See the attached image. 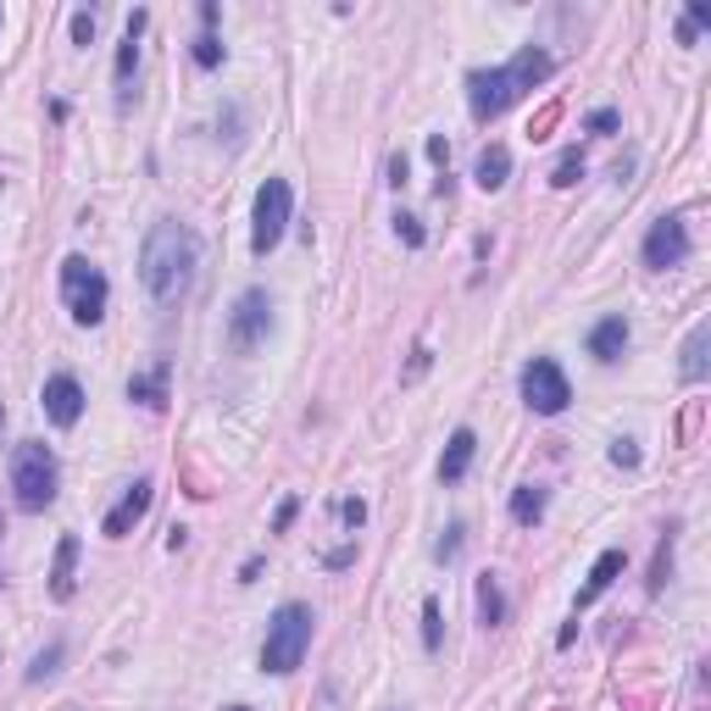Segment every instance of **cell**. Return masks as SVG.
<instances>
[{
	"label": "cell",
	"mask_w": 711,
	"mask_h": 711,
	"mask_svg": "<svg viewBox=\"0 0 711 711\" xmlns=\"http://www.w3.org/2000/svg\"><path fill=\"white\" fill-rule=\"evenodd\" d=\"M95 40V12H72V45H89Z\"/></svg>",
	"instance_id": "29"
},
{
	"label": "cell",
	"mask_w": 711,
	"mask_h": 711,
	"mask_svg": "<svg viewBox=\"0 0 711 711\" xmlns=\"http://www.w3.org/2000/svg\"><path fill=\"white\" fill-rule=\"evenodd\" d=\"M61 301H67L72 323L95 328V323L106 317V301H112L106 273H101V267L89 261V256H67V261H61Z\"/></svg>",
	"instance_id": "4"
},
{
	"label": "cell",
	"mask_w": 711,
	"mask_h": 711,
	"mask_svg": "<svg viewBox=\"0 0 711 711\" xmlns=\"http://www.w3.org/2000/svg\"><path fill=\"white\" fill-rule=\"evenodd\" d=\"M584 128H589V134H617V128H622V117H617L611 106H600V112H589V117H584Z\"/></svg>",
	"instance_id": "27"
},
{
	"label": "cell",
	"mask_w": 711,
	"mask_h": 711,
	"mask_svg": "<svg viewBox=\"0 0 711 711\" xmlns=\"http://www.w3.org/2000/svg\"><path fill=\"white\" fill-rule=\"evenodd\" d=\"M312 606H301V600H284L279 611H273V622H267V640H261V673H273V678H284V673H295L301 662H306V651H312Z\"/></svg>",
	"instance_id": "3"
},
{
	"label": "cell",
	"mask_w": 711,
	"mask_h": 711,
	"mask_svg": "<svg viewBox=\"0 0 711 711\" xmlns=\"http://www.w3.org/2000/svg\"><path fill=\"white\" fill-rule=\"evenodd\" d=\"M611 462H617V467H640V451H634V439H617V444H611Z\"/></svg>",
	"instance_id": "30"
},
{
	"label": "cell",
	"mask_w": 711,
	"mask_h": 711,
	"mask_svg": "<svg viewBox=\"0 0 711 711\" xmlns=\"http://www.w3.org/2000/svg\"><path fill=\"white\" fill-rule=\"evenodd\" d=\"M339 517H345L350 528H362V522H368V506H362V500H339Z\"/></svg>",
	"instance_id": "31"
},
{
	"label": "cell",
	"mask_w": 711,
	"mask_h": 711,
	"mask_svg": "<svg viewBox=\"0 0 711 711\" xmlns=\"http://www.w3.org/2000/svg\"><path fill=\"white\" fill-rule=\"evenodd\" d=\"M428 156L444 167V156H451V145H444V134H433V139H428Z\"/></svg>",
	"instance_id": "34"
},
{
	"label": "cell",
	"mask_w": 711,
	"mask_h": 711,
	"mask_svg": "<svg viewBox=\"0 0 711 711\" xmlns=\"http://www.w3.org/2000/svg\"><path fill=\"white\" fill-rule=\"evenodd\" d=\"M128 400L161 411V406H167V362H156L150 373H134V379H128Z\"/></svg>",
	"instance_id": "19"
},
{
	"label": "cell",
	"mask_w": 711,
	"mask_h": 711,
	"mask_svg": "<svg viewBox=\"0 0 711 711\" xmlns=\"http://www.w3.org/2000/svg\"><path fill=\"white\" fill-rule=\"evenodd\" d=\"M12 489H18V511H45L56 500V456L50 444L29 439L12 451Z\"/></svg>",
	"instance_id": "5"
},
{
	"label": "cell",
	"mask_w": 711,
	"mask_h": 711,
	"mask_svg": "<svg viewBox=\"0 0 711 711\" xmlns=\"http://www.w3.org/2000/svg\"><path fill=\"white\" fill-rule=\"evenodd\" d=\"M356 562V545H345V551H328V567H350Z\"/></svg>",
	"instance_id": "35"
},
{
	"label": "cell",
	"mask_w": 711,
	"mask_h": 711,
	"mask_svg": "<svg viewBox=\"0 0 711 711\" xmlns=\"http://www.w3.org/2000/svg\"><path fill=\"white\" fill-rule=\"evenodd\" d=\"M228 711H250V706H228Z\"/></svg>",
	"instance_id": "38"
},
{
	"label": "cell",
	"mask_w": 711,
	"mask_h": 711,
	"mask_svg": "<svg viewBox=\"0 0 711 711\" xmlns=\"http://www.w3.org/2000/svg\"><path fill=\"white\" fill-rule=\"evenodd\" d=\"M390 184H395V190L406 184V156H395V161H390Z\"/></svg>",
	"instance_id": "36"
},
{
	"label": "cell",
	"mask_w": 711,
	"mask_h": 711,
	"mask_svg": "<svg viewBox=\"0 0 711 711\" xmlns=\"http://www.w3.org/2000/svg\"><path fill=\"white\" fill-rule=\"evenodd\" d=\"M422 645L439 651V600H433V595L422 600Z\"/></svg>",
	"instance_id": "25"
},
{
	"label": "cell",
	"mask_w": 711,
	"mask_h": 711,
	"mask_svg": "<svg viewBox=\"0 0 711 711\" xmlns=\"http://www.w3.org/2000/svg\"><path fill=\"white\" fill-rule=\"evenodd\" d=\"M195 61H201V67H217V61H223V40H217V34H201V40H195Z\"/></svg>",
	"instance_id": "26"
},
{
	"label": "cell",
	"mask_w": 711,
	"mask_h": 711,
	"mask_svg": "<svg viewBox=\"0 0 711 711\" xmlns=\"http://www.w3.org/2000/svg\"><path fill=\"white\" fill-rule=\"evenodd\" d=\"M295 511H301V500H284V506H279V517H273V528H279V533H284V528H290V522H295Z\"/></svg>",
	"instance_id": "33"
},
{
	"label": "cell",
	"mask_w": 711,
	"mask_h": 711,
	"mask_svg": "<svg viewBox=\"0 0 711 711\" xmlns=\"http://www.w3.org/2000/svg\"><path fill=\"white\" fill-rule=\"evenodd\" d=\"M478 622H484V629L506 622V595H500V578H495V573L478 578Z\"/></svg>",
	"instance_id": "21"
},
{
	"label": "cell",
	"mask_w": 711,
	"mask_h": 711,
	"mask_svg": "<svg viewBox=\"0 0 711 711\" xmlns=\"http://www.w3.org/2000/svg\"><path fill=\"white\" fill-rule=\"evenodd\" d=\"M556 72V61L540 50V45H522L506 67H489V72H473L467 78V106H473V117L478 123H495L511 101H522L533 83H545Z\"/></svg>",
	"instance_id": "2"
},
{
	"label": "cell",
	"mask_w": 711,
	"mask_h": 711,
	"mask_svg": "<svg viewBox=\"0 0 711 711\" xmlns=\"http://www.w3.org/2000/svg\"><path fill=\"white\" fill-rule=\"evenodd\" d=\"M290 206H295V195H290L284 178H267V184L256 190V212H250V250H256V256H267V250L284 239Z\"/></svg>",
	"instance_id": "6"
},
{
	"label": "cell",
	"mask_w": 711,
	"mask_h": 711,
	"mask_svg": "<svg viewBox=\"0 0 711 711\" xmlns=\"http://www.w3.org/2000/svg\"><path fill=\"white\" fill-rule=\"evenodd\" d=\"M0 428H7V406H0Z\"/></svg>",
	"instance_id": "37"
},
{
	"label": "cell",
	"mask_w": 711,
	"mask_h": 711,
	"mask_svg": "<svg viewBox=\"0 0 711 711\" xmlns=\"http://www.w3.org/2000/svg\"><path fill=\"white\" fill-rule=\"evenodd\" d=\"M395 228H400V239H406L411 250L422 245V223H417V217H395Z\"/></svg>",
	"instance_id": "32"
},
{
	"label": "cell",
	"mask_w": 711,
	"mask_h": 711,
	"mask_svg": "<svg viewBox=\"0 0 711 711\" xmlns=\"http://www.w3.org/2000/svg\"><path fill=\"white\" fill-rule=\"evenodd\" d=\"M45 417L56 422V428H72L78 417H83V384L72 379V373H56V379H45Z\"/></svg>",
	"instance_id": "10"
},
{
	"label": "cell",
	"mask_w": 711,
	"mask_h": 711,
	"mask_svg": "<svg viewBox=\"0 0 711 711\" xmlns=\"http://www.w3.org/2000/svg\"><path fill=\"white\" fill-rule=\"evenodd\" d=\"M622 562H629V556H622V551H600V562L589 567V584L578 589V606H573V611H589V606H595V600H600V595H606V589L617 584Z\"/></svg>",
	"instance_id": "14"
},
{
	"label": "cell",
	"mask_w": 711,
	"mask_h": 711,
	"mask_svg": "<svg viewBox=\"0 0 711 711\" xmlns=\"http://www.w3.org/2000/svg\"><path fill=\"white\" fill-rule=\"evenodd\" d=\"M145 12L128 18V34H123V50H117V101L128 106V83H134V67H139V34H145Z\"/></svg>",
	"instance_id": "17"
},
{
	"label": "cell",
	"mask_w": 711,
	"mask_h": 711,
	"mask_svg": "<svg viewBox=\"0 0 711 711\" xmlns=\"http://www.w3.org/2000/svg\"><path fill=\"white\" fill-rule=\"evenodd\" d=\"M578 178H584V156H578V150H567V156L556 161V172H551V184H556V190H573Z\"/></svg>",
	"instance_id": "22"
},
{
	"label": "cell",
	"mask_w": 711,
	"mask_h": 711,
	"mask_svg": "<svg viewBox=\"0 0 711 711\" xmlns=\"http://www.w3.org/2000/svg\"><path fill=\"white\" fill-rule=\"evenodd\" d=\"M629 350V317H606L589 328V356L595 362H617V356Z\"/></svg>",
	"instance_id": "15"
},
{
	"label": "cell",
	"mask_w": 711,
	"mask_h": 711,
	"mask_svg": "<svg viewBox=\"0 0 711 711\" xmlns=\"http://www.w3.org/2000/svg\"><path fill=\"white\" fill-rule=\"evenodd\" d=\"M267 328H273V295H267V290H245L234 301V317H228L234 350H256L267 339Z\"/></svg>",
	"instance_id": "8"
},
{
	"label": "cell",
	"mask_w": 711,
	"mask_h": 711,
	"mask_svg": "<svg viewBox=\"0 0 711 711\" xmlns=\"http://www.w3.org/2000/svg\"><path fill=\"white\" fill-rule=\"evenodd\" d=\"M150 495H156V489H150V478L128 484V495H123V500H117V506L106 511V522H101V528L112 533V540H123V533H128V528H134V522L145 517V511H150Z\"/></svg>",
	"instance_id": "11"
},
{
	"label": "cell",
	"mask_w": 711,
	"mask_h": 711,
	"mask_svg": "<svg viewBox=\"0 0 711 711\" xmlns=\"http://www.w3.org/2000/svg\"><path fill=\"white\" fill-rule=\"evenodd\" d=\"M545 517V489L540 484H517V495H511V522L517 528H533Z\"/></svg>",
	"instance_id": "20"
},
{
	"label": "cell",
	"mask_w": 711,
	"mask_h": 711,
	"mask_svg": "<svg viewBox=\"0 0 711 711\" xmlns=\"http://www.w3.org/2000/svg\"><path fill=\"white\" fill-rule=\"evenodd\" d=\"M473 178H478V190H500L506 184V178H511V150L506 145H484L478 150V167H473Z\"/></svg>",
	"instance_id": "18"
},
{
	"label": "cell",
	"mask_w": 711,
	"mask_h": 711,
	"mask_svg": "<svg viewBox=\"0 0 711 711\" xmlns=\"http://www.w3.org/2000/svg\"><path fill=\"white\" fill-rule=\"evenodd\" d=\"M462 533H467V528L451 522V528H444V540L433 545V556H439V562H456V556H462Z\"/></svg>",
	"instance_id": "24"
},
{
	"label": "cell",
	"mask_w": 711,
	"mask_h": 711,
	"mask_svg": "<svg viewBox=\"0 0 711 711\" xmlns=\"http://www.w3.org/2000/svg\"><path fill=\"white\" fill-rule=\"evenodd\" d=\"M689 261V228L678 212L656 217L651 234H645V267H656V273H667V267H684Z\"/></svg>",
	"instance_id": "9"
},
{
	"label": "cell",
	"mask_w": 711,
	"mask_h": 711,
	"mask_svg": "<svg viewBox=\"0 0 711 711\" xmlns=\"http://www.w3.org/2000/svg\"><path fill=\"white\" fill-rule=\"evenodd\" d=\"M706 350H711V323L700 317V323L689 328V339H684V368H678L684 384H700V379L711 373V356H706Z\"/></svg>",
	"instance_id": "16"
},
{
	"label": "cell",
	"mask_w": 711,
	"mask_h": 711,
	"mask_svg": "<svg viewBox=\"0 0 711 711\" xmlns=\"http://www.w3.org/2000/svg\"><path fill=\"white\" fill-rule=\"evenodd\" d=\"M667 573H673V540H662V551H656V567H651V595L667 584Z\"/></svg>",
	"instance_id": "28"
},
{
	"label": "cell",
	"mask_w": 711,
	"mask_h": 711,
	"mask_svg": "<svg viewBox=\"0 0 711 711\" xmlns=\"http://www.w3.org/2000/svg\"><path fill=\"white\" fill-rule=\"evenodd\" d=\"M195 267H201V234H195L190 223H178V217L150 223V234H145V245H139V284H145V295H150L161 312L190 295Z\"/></svg>",
	"instance_id": "1"
},
{
	"label": "cell",
	"mask_w": 711,
	"mask_h": 711,
	"mask_svg": "<svg viewBox=\"0 0 711 711\" xmlns=\"http://www.w3.org/2000/svg\"><path fill=\"white\" fill-rule=\"evenodd\" d=\"M56 662H61V645H45L34 662H29V684H40V678H50L56 673Z\"/></svg>",
	"instance_id": "23"
},
{
	"label": "cell",
	"mask_w": 711,
	"mask_h": 711,
	"mask_svg": "<svg viewBox=\"0 0 711 711\" xmlns=\"http://www.w3.org/2000/svg\"><path fill=\"white\" fill-rule=\"evenodd\" d=\"M72 589H78V533H61V540H56V562H50V595L72 600Z\"/></svg>",
	"instance_id": "13"
},
{
	"label": "cell",
	"mask_w": 711,
	"mask_h": 711,
	"mask_svg": "<svg viewBox=\"0 0 711 711\" xmlns=\"http://www.w3.org/2000/svg\"><path fill=\"white\" fill-rule=\"evenodd\" d=\"M473 456H478V433H473V428H456L451 444H444V456H439V478H444V484H462L467 467H473Z\"/></svg>",
	"instance_id": "12"
},
{
	"label": "cell",
	"mask_w": 711,
	"mask_h": 711,
	"mask_svg": "<svg viewBox=\"0 0 711 711\" xmlns=\"http://www.w3.org/2000/svg\"><path fill=\"white\" fill-rule=\"evenodd\" d=\"M522 400H528V411H540V417L567 411L573 384H567V373L551 362V356H533V362L522 368Z\"/></svg>",
	"instance_id": "7"
}]
</instances>
